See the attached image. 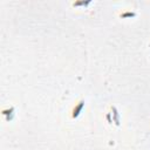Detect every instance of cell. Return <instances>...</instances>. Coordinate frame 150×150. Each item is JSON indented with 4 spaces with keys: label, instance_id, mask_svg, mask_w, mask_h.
Instances as JSON below:
<instances>
[{
    "label": "cell",
    "instance_id": "obj_4",
    "mask_svg": "<svg viewBox=\"0 0 150 150\" xmlns=\"http://www.w3.org/2000/svg\"><path fill=\"white\" fill-rule=\"evenodd\" d=\"M136 15H137V13L132 12V11H124V12H121L118 14V16L122 19H131V18H135Z\"/></svg>",
    "mask_w": 150,
    "mask_h": 150
},
{
    "label": "cell",
    "instance_id": "obj_5",
    "mask_svg": "<svg viewBox=\"0 0 150 150\" xmlns=\"http://www.w3.org/2000/svg\"><path fill=\"white\" fill-rule=\"evenodd\" d=\"M91 4V1L90 0H87V1H75V2H73L71 5L74 6V7H79V6H88V5H90Z\"/></svg>",
    "mask_w": 150,
    "mask_h": 150
},
{
    "label": "cell",
    "instance_id": "obj_2",
    "mask_svg": "<svg viewBox=\"0 0 150 150\" xmlns=\"http://www.w3.org/2000/svg\"><path fill=\"white\" fill-rule=\"evenodd\" d=\"M14 111H15V108H14L13 105H11V107L7 108V109H2L1 114H2L4 116H6V121H12L13 117H14Z\"/></svg>",
    "mask_w": 150,
    "mask_h": 150
},
{
    "label": "cell",
    "instance_id": "obj_3",
    "mask_svg": "<svg viewBox=\"0 0 150 150\" xmlns=\"http://www.w3.org/2000/svg\"><path fill=\"white\" fill-rule=\"evenodd\" d=\"M110 109H111L110 115L112 116V122H115L116 125H120V114H118L116 107H110Z\"/></svg>",
    "mask_w": 150,
    "mask_h": 150
},
{
    "label": "cell",
    "instance_id": "obj_1",
    "mask_svg": "<svg viewBox=\"0 0 150 150\" xmlns=\"http://www.w3.org/2000/svg\"><path fill=\"white\" fill-rule=\"evenodd\" d=\"M84 103H86L84 100H80L77 103H75V105L73 107V109H71V111H70V117H71L73 120L77 118V117L81 115L82 109L84 108Z\"/></svg>",
    "mask_w": 150,
    "mask_h": 150
}]
</instances>
